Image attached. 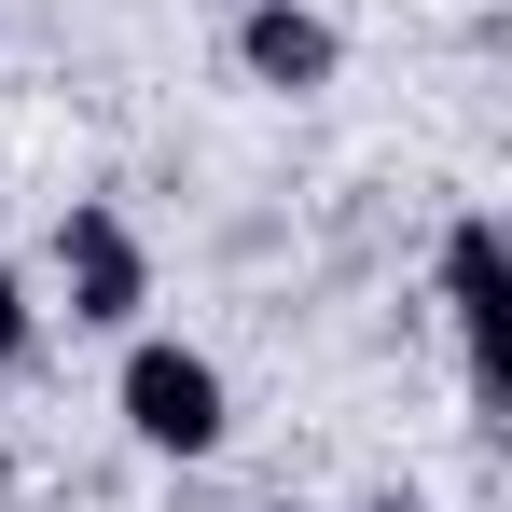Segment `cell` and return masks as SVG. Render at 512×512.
<instances>
[{
	"instance_id": "8992f818",
	"label": "cell",
	"mask_w": 512,
	"mask_h": 512,
	"mask_svg": "<svg viewBox=\"0 0 512 512\" xmlns=\"http://www.w3.org/2000/svg\"><path fill=\"white\" fill-rule=\"evenodd\" d=\"M360 512H429V499H360Z\"/></svg>"
},
{
	"instance_id": "277c9868",
	"label": "cell",
	"mask_w": 512,
	"mask_h": 512,
	"mask_svg": "<svg viewBox=\"0 0 512 512\" xmlns=\"http://www.w3.org/2000/svg\"><path fill=\"white\" fill-rule=\"evenodd\" d=\"M236 70H250L263 97H319L346 70V42H333V14H305V0H250V14H236Z\"/></svg>"
},
{
	"instance_id": "7a4b0ae2",
	"label": "cell",
	"mask_w": 512,
	"mask_h": 512,
	"mask_svg": "<svg viewBox=\"0 0 512 512\" xmlns=\"http://www.w3.org/2000/svg\"><path fill=\"white\" fill-rule=\"evenodd\" d=\"M56 291H70L84 333H139V305H153V250H139V222H125L111 194H70V208H56Z\"/></svg>"
},
{
	"instance_id": "3957f363",
	"label": "cell",
	"mask_w": 512,
	"mask_h": 512,
	"mask_svg": "<svg viewBox=\"0 0 512 512\" xmlns=\"http://www.w3.org/2000/svg\"><path fill=\"white\" fill-rule=\"evenodd\" d=\"M443 333L471 360V388H499V333H512V236L485 208H457L443 222Z\"/></svg>"
},
{
	"instance_id": "6da1fadb",
	"label": "cell",
	"mask_w": 512,
	"mask_h": 512,
	"mask_svg": "<svg viewBox=\"0 0 512 512\" xmlns=\"http://www.w3.org/2000/svg\"><path fill=\"white\" fill-rule=\"evenodd\" d=\"M111 402H125V429L153 443V457H222L236 443V388H222V360L180 333H125V374H111Z\"/></svg>"
},
{
	"instance_id": "5b68a950",
	"label": "cell",
	"mask_w": 512,
	"mask_h": 512,
	"mask_svg": "<svg viewBox=\"0 0 512 512\" xmlns=\"http://www.w3.org/2000/svg\"><path fill=\"white\" fill-rule=\"evenodd\" d=\"M28 333H42V305H28V277H14V250H0V374L28 360Z\"/></svg>"
}]
</instances>
